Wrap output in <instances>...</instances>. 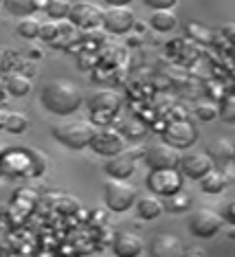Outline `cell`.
I'll return each instance as SVG.
<instances>
[{
	"label": "cell",
	"mask_w": 235,
	"mask_h": 257,
	"mask_svg": "<svg viewBox=\"0 0 235 257\" xmlns=\"http://www.w3.org/2000/svg\"><path fill=\"white\" fill-rule=\"evenodd\" d=\"M40 101L49 112L57 116H68L84 103V95L77 84L70 79H51L40 92Z\"/></svg>",
	"instance_id": "cell-1"
},
{
	"label": "cell",
	"mask_w": 235,
	"mask_h": 257,
	"mask_svg": "<svg viewBox=\"0 0 235 257\" xmlns=\"http://www.w3.org/2000/svg\"><path fill=\"white\" fill-rule=\"evenodd\" d=\"M97 127L90 121H62L53 127V137L70 150H84L90 145Z\"/></svg>",
	"instance_id": "cell-2"
},
{
	"label": "cell",
	"mask_w": 235,
	"mask_h": 257,
	"mask_svg": "<svg viewBox=\"0 0 235 257\" xmlns=\"http://www.w3.org/2000/svg\"><path fill=\"white\" fill-rule=\"evenodd\" d=\"M137 187L130 185L126 178H110L103 185V200L105 207L114 213H123L137 202Z\"/></svg>",
	"instance_id": "cell-3"
},
{
	"label": "cell",
	"mask_w": 235,
	"mask_h": 257,
	"mask_svg": "<svg viewBox=\"0 0 235 257\" xmlns=\"http://www.w3.org/2000/svg\"><path fill=\"white\" fill-rule=\"evenodd\" d=\"M148 187L152 194L169 198L178 194L183 189V174L178 172V167H167V169H152L148 176Z\"/></svg>",
	"instance_id": "cell-4"
},
{
	"label": "cell",
	"mask_w": 235,
	"mask_h": 257,
	"mask_svg": "<svg viewBox=\"0 0 235 257\" xmlns=\"http://www.w3.org/2000/svg\"><path fill=\"white\" fill-rule=\"evenodd\" d=\"M163 141L169 143L176 150H187L198 141V127L191 121H185V119L169 121L167 127L163 130Z\"/></svg>",
	"instance_id": "cell-5"
},
{
	"label": "cell",
	"mask_w": 235,
	"mask_h": 257,
	"mask_svg": "<svg viewBox=\"0 0 235 257\" xmlns=\"http://www.w3.org/2000/svg\"><path fill=\"white\" fill-rule=\"evenodd\" d=\"M88 110L92 116H97V121H110V116H114L121 110V95L114 90H97L88 97Z\"/></svg>",
	"instance_id": "cell-6"
},
{
	"label": "cell",
	"mask_w": 235,
	"mask_h": 257,
	"mask_svg": "<svg viewBox=\"0 0 235 257\" xmlns=\"http://www.w3.org/2000/svg\"><path fill=\"white\" fill-rule=\"evenodd\" d=\"M90 148L95 154L99 156H114L126 148L123 143V132L121 130H114V127H97L95 130V137L90 141Z\"/></svg>",
	"instance_id": "cell-7"
},
{
	"label": "cell",
	"mask_w": 235,
	"mask_h": 257,
	"mask_svg": "<svg viewBox=\"0 0 235 257\" xmlns=\"http://www.w3.org/2000/svg\"><path fill=\"white\" fill-rule=\"evenodd\" d=\"M222 224H224L222 215L211 209H196L189 215V231L196 237H213L222 229Z\"/></svg>",
	"instance_id": "cell-8"
},
{
	"label": "cell",
	"mask_w": 235,
	"mask_h": 257,
	"mask_svg": "<svg viewBox=\"0 0 235 257\" xmlns=\"http://www.w3.org/2000/svg\"><path fill=\"white\" fill-rule=\"evenodd\" d=\"M134 11L128 7H108L101 14V25L108 33H114V36H123L130 29H134Z\"/></svg>",
	"instance_id": "cell-9"
},
{
	"label": "cell",
	"mask_w": 235,
	"mask_h": 257,
	"mask_svg": "<svg viewBox=\"0 0 235 257\" xmlns=\"http://www.w3.org/2000/svg\"><path fill=\"white\" fill-rule=\"evenodd\" d=\"M141 154V150H121L119 154L114 156H108V161H105V174H108L110 178H130L134 174V165H137V159Z\"/></svg>",
	"instance_id": "cell-10"
},
{
	"label": "cell",
	"mask_w": 235,
	"mask_h": 257,
	"mask_svg": "<svg viewBox=\"0 0 235 257\" xmlns=\"http://www.w3.org/2000/svg\"><path fill=\"white\" fill-rule=\"evenodd\" d=\"M101 14L103 11L99 9L95 3L79 0V3H73L68 18L75 27H79V29H95V27L101 25Z\"/></svg>",
	"instance_id": "cell-11"
},
{
	"label": "cell",
	"mask_w": 235,
	"mask_h": 257,
	"mask_svg": "<svg viewBox=\"0 0 235 257\" xmlns=\"http://www.w3.org/2000/svg\"><path fill=\"white\" fill-rule=\"evenodd\" d=\"M145 163H148L150 169H167V167H178V150L172 148L169 143H158L152 145V148L145 150Z\"/></svg>",
	"instance_id": "cell-12"
},
{
	"label": "cell",
	"mask_w": 235,
	"mask_h": 257,
	"mask_svg": "<svg viewBox=\"0 0 235 257\" xmlns=\"http://www.w3.org/2000/svg\"><path fill=\"white\" fill-rule=\"evenodd\" d=\"M178 167L187 178L200 180L204 174L213 169V161H211V156L204 154V152H189V154H183L178 159Z\"/></svg>",
	"instance_id": "cell-13"
},
{
	"label": "cell",
	"mask_w": 235,
	"mask_h": 257,
	"mask_svg": "<svg viewBox=\"0 0 235 257\" xmlns=\"http://www.w3.org/2000/svg\"><path fill=\"white\" fill-rule=\"evenodd\" d=\"M150 255L154 257H178L185 255L183 242L172 233H158L150 242Z\"/></svg>",
	"instance_id": "cell-14"
},
{
	"label": "cell",
	"mask_w": 235,
	"mask_h": 257,
	"mask_svg": "<svg viewBox=\"0 0 235 257\" xmlns=\"http://www.w3.org/2000/svg\"><path fill=\"white\" fill-rule=\"evenodd\" d=\"M112 250H114V255H119V257H137L143 253V239L132 231H121L114 235Z\"/></svg>",
	"instance_id": "cell-15"
},
{
	"label": "cell",
	"mask_w": 235,
	"mask_h": 257,
	"mask_svg": "<svg viewBox=\"0 0 235 257\" xmlns=\"http://www.w3.org/2000/svg\"><path fill=\"white\" fill-rule=\"evenodd\" d=\"M137 213H139V218H143V220H154V218H158V215L163 213V202L156 198V194L154 196H141V198H137Z\"/></svg>",
	"instance_id": "cell-16"
},
{
	"label": "cell",
	"mask_w": 235,
	"mask_h": 257,
	"mask_svg": "<svg viewBox=\"0 0 235 257\" xmlns=\"http://www.w3.org/2000/svg\"><path fill=\"white\" fill-rule=\"evenodd\" d=\"M3 5L9 14L25 18V16H33L40 7H44L46 0H3Z\"/></svg>",
	"instance_id": "cell-17"
},
{
	"label": "cell",
	"mask_w": 235,
	"mask_h": 257,
	"mask_svg": "<svg viewBox=\"0 0 235 257\" xmlns=\"http://www.w3.org/2000/svg\"><path fill=\"white\" fill-rule=\"evenodd\" d=\"M209 156L213 163H220V165H226L233 159V141L228 139H215L213 143L209 145Z\"/></svg>",
	"instance_id": "cell-18"
},
{
	"label": "cell",
	"mask_w": 235,
	"mask_h": 257,
	"mask_svg": "<svg viewBox=\"0 0 235 257\" xmlns=\"http://www.w3.org/2000/svg\"><path fill=\"white\" fill-rule=\"evenodd\" d=\"M176 22H178V18H176V14L172 9H154V14H152V18H150V25L161 33L172 31L176 27Z\"/></svg>",
	"instance_id": "cell-19"
},
{
	"label": "cell",
	"mask_w": 235,
	"mask_h": 257,
	"mask_svg": "<svg viewBox=\"0 0 235 257\" xmlns=\"http://www.w3.org/2000/svg\"><path fill=\"white\" fill-rule=\"evenodd\" d=\"M200 187H202L204 194H220V191L226 187V176L213 167L211 172H207L200 178Z\"/></svg>",
	"instance_id": "cell-20"
},
{
	"label": "cell",
	"mask_w": 235,
	"mask_h": 257,
	"mask_svg": "<svg viewBox=\"0 0 235 257\" xmlns=\"http://www.w3.org/2000/svg\"><path fill=\"white\" fill-rule=\"evenodd\" d=\"M5 88H7V92L14 97H25V95H29V90H31V84H29V79L25 75L14 73V75H7Z\"/></svg>",
	"instance_id": "cell-21"
},
{
	"label": "cell",
	"mask_w": 235,
	"mask_h": 257,
	"mask_svg": "<svg viewBox=\"0 0 235 257\" xmlns=\"http://www.w3.org/2000/svg\"><path fill=\"white\" fill-rule=\"evenodd\" d=\"M70 7H73V3H68V0H46L44 11L49 14L51 20L60 22V20H64V18H68Z\"/></svg>",
	"instance_id": "cell-22"
},
{
	"label": "cell",
	"mask_w": 235,
	"mask_h": 257,
	"mask_svg": "<svg viewBox=\"0 0 235 257\" xmlns=\"http://www.w3.org/2000/svg\"><path fill=\"white\" fill-rule=\"evenodd\" d=\"M40 22L35 16H25V18H20V22H18V36L20 38H25V40H33V38H38L40 36Z\"/></svg>",
	"instance_id": "cell-23"
},
{
	"label": "cell",
	"mask_w": 235,
	"mask_h": 257,
	"mask_svg": "<svg viewBox=\"0 0 235 257\" xmlns=\"http://www.w3.org/2000/svg\"><path fill=\"white\" fill-rule=\"evenodd\" d=\"M5 116H7V119L3 121L5 130H9V132H14V134H22V132L27 130L29 121H27V116L22 114V112H7Z\"/></svg>",
	"instance_id": "cell-24"
},
{
	"label": "cell",
	"mask_w": 235,
	"mask_h": 257,
	"mask_svg": "<svg viewBox=\"0 0 235 257\" xmlns=\"http://www.w3.org/2000/svg\"><path fill=\"white\" fill-rule=\"evenodd\" d=\"M163 207L167 209V211H185V209H189L191 207V198L183 194V189L178 191V194H174V196H169V202L167 204H163Z\"/></svg>",
	"instance_id": "cell-25"
},
{
	"label": "cell",
	"mask_w": 235,
	"mask_h": 257,
	"mask_svg": "<svg viewBox=\"0 0 235 257\" xmlns=\"http://www.w3.org/2000/svg\"><path fill=\"white\" fill-rule=\"evenodd\" d=\"M193 112H196V116H198L200 121H213V119H218L220 108L215 106V103H209V101H207V103H198Z\"/></svg>",
	"instance_id": "cell-26"
},
{
	"label": "cell",
	"mask_w": 235,
	"mask_h": 257,
	"mask_svg": "<svg viewBox=\"0 0 235 257\" xmlns=\"http://www.w3.org/2000/svg\"><path fill=\"white\" fill-rule=\"evenodd\" d=\"M57 31H60V27H57V22H55V20L44 22V25H40V36H38V38L46 40V42H51V40H55V38H57Z\"/></svg>",
	"instance_id": "cell-27"
},
{
	"label": "cell",
	"mask_w": 235,
	"mask_h": 257,
	"mask_svg": "<svg viewBox=\"0 0 235 257\" xmlns=\"http://www.w3.org/2000/svg\"><path fill=\"white\" fill-rule=\"evenodd\" d=\"M150 9H174L178 0H143Z\"/></svg>",
	"instance_id": "cell-28"
},
{
	"label": "cell",
	"mask_w": 235,
	"mask_h": 257,
	"mask_svg": "<svg viewBox=\"0 0 235 257\" xmlns=\"http://www.w3.org/2000/svg\"><path fill=\"white\" fill-rule=\"evenodd\" d=\"M105 5H110V7H126V5H130L132 0H103Z\"/></svg>",
	"instance_id": "cell-29"
},
{
	"label": "cell",
	"mask_w": 235,
	"mask_h": 257,
	"mask_svg": "<svg viewBox=\"0 0 235 257\" xmlns=\"http://www.w3.org/2000/svg\"><path fill=\"white\" fill-rule=\"evenodd\" d=\"M185 255H204V250L202 248H189V250H185Z\"/></svg>",
	"instance_id": "cell-30"
},
{
	"label": "cell",
	"mask_w": 235,
	"mask_h": 257,
	"mask_svg": "<svg viewBox=\"0 0 235 257\" xmlns=\"http://www.w3.org/2000/svg\"><path fill=\"white\" fill-rule=\"evenodd\" d=\"M233 163H235V141H233V159H231Z\"/></svg>",
	"instance_id": "cell-31"
}]
</instances>
